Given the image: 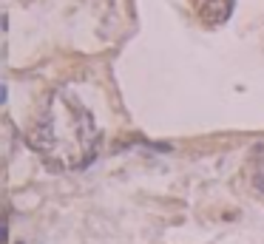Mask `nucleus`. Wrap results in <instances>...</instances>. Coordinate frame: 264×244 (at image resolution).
Returning a JSON list of instances; mask_svg holds the SVG:
<instances>
[{
  "label": "nucleus",
  "instance_id": "1",
  "mask_svg": "<svg viewBox=\"0 0 264 244\" xmlns=\"http://www.w3.org/2000/svg\"><path fill=\"white\" fill-rule=\"evenodd\" d=\"M230 14H233V0H205L199 17L205 26H221L230 20Z\"/></svg>",
  "mask_w": 264,
  "mask_h": 244
},
{
  "label": "nucleus",
  "instance_id": "2",
  "mask_svg": "<svg viewBox=\"0 0 264 244\" xmlns=\"http://www.w3.org/2000/svg\"><path fill=\"white\" fill-rule=\"evenodd\" d=\"M253 182H256L258 190H264V156L256 162V173H253Z\"/></svg>",
  "mask_w": 264,
  "mask_h": 244
}]
</instances>
